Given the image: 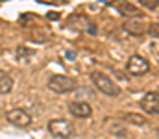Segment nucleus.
I'll use <instances>...</instances> for the list:
<instances>
[{"label": "nucleus", "instance_id": "nucleus-1", "mask_svg": "<svg viewBox=\"0 0 159 139\" xmlns=\"http://www.w3.org/2000/svg\"><path fill=\"white\" fill-rule=\"evenodd\" d=\"M48 89L57 95H65V93H72L78 87V82L72 78V76H65V74H54L50 80H48Z\"/></svg>", "mask_w": 159, "mask_h": 139}, {"label": "nucleus", "instance_id": "nucleus-2", "mask_svg": "<svg viewBox=\"0 0 159 139\" xmlns=\"http://www.w3.org/2000/svg\"><path fill=\"white\" fill-rule=\"evenodd\" d=\"M91 80H93V84H94V87H96L98 91L104 93V95H107V96H119L120 95V87L109 78V76H106L104 72L94 71V72L91 74Z\"/></svg>", "mask_w": 159, "mask_h": 139}, {"label": "nucleus", "instance_id": "nucleus-3", "mask_svg": "<svg viewBox=\"0 0 159 139\" xmlns=\"http://www.w3.org/2000/svg\"><path fill=\"white\" fill-rule=\"evenodd\" d=\"M48 132L57 139H70L74 136V124L67 119H52L48 121Z\"/></svg>", "mask_w": 159, "mask_h": 139}, {"label": "nucleus", "instance_id": "nucleus-4", "mask_svg": "<svg viewBox=\"0 0 159 139\" xmlns=\"http://www.w3.org/2000/svg\"><path fill=\"white\" fill-rule=\"evenodd\" d=\"M126 71L131 76H143V74H146L150 71V61L146 58L139 56V54H133L126 61Z\"/></svg>", "mask_w": 159, "mask_h": 139}, {"label": "nucleus", "instance_id": "nucleus-5", "mask_svg": "<svg viewBox=\"0 0 159 139\" xmlns=\"http://www.w3.org/2000/svg\"><path fill=\"white\" fill-rule=\"evenodd\" d=\"M6 119H7V121H9L11 124L19 126V128H28V126L32 124V115H30L28 111L20 109V108L9 109V111L6 113Z\"/></svg>", "mask_w": 159, "mask_h": 139}, {"label": "nucleus", "instance_id": "nucleus-6", "mask_svg": "<svg viewBox=\"0 0 159 139\" xmlns=\"http://www.w3.org/2000/svg\"><path fill=\"white\" fill-rule=\"evenodd\" d=\"M141 108H143V111H146L150 115H157L159 113V91L144 93L143 98H141Z\"/></svg>", "mask_w": 159, "mask_h": 139}, {"label": "nucleus", "instance_id": "nucleus-7", "mask_svg": "<svg viewBox=\"0 0 159 139\" xmlns=\"http://www.w3.org/2000/svg\"><path fill=\"white\" fill-rule=\"evenodd\" d=\"M69 111H70V115L80 117V119H87V117H91V113H93L91 106H89L87 102H80V100L69 104Z\"/></svg>", "mask_w": 159, "mask_h": 139}, {"label": "nucleus", "instance_id": "nucleus-8", "mask_svg": "<svg viewBox=\"0 0 159 139\" xmlns=\"http://www.w3.org/2000/svg\"><path fill=\"white\" fill-rule=\"evenodd\" d=\"M117 9H119L124 17H129V19H139V17H143V15H141V9H139L137 6L129 4V2H120L119 6H117Z\"/></svg>", "mask_w": 159, "mask_h": 139}, {"label": "nucleus", "instance_id": "nucleus-9", "mask_svg": "<svg viewBox=\"0 0 159 139\" xmlns=\"http://www.w3.org/2000/svg\"><path fill=\"white\" fill-rule=\"evenodd\" d=\"M11 89H13V78L0 69V95H7L11 93Z\"/></svg>", "mask_w": 159, "mask_h": 139}, {"label": "nucleus", "instance_id": "nucleus-10", "mask_svg": "<svg viewBox=\"0 0 159 139\" xmlns=\"http://www.w3.org/2000/svg\"><path fill=\"white\" fill-rule=\"evenodd\" d=\"M32 54H34V52H32L30 48H26V46H17V59H19L20 63H28Z\"/></svg>", "mask_w": 159, "mask_h": 139}, {"label": "nucleus", "instance_id": "nucleus-11", "mask_svg": "<svg viewBox=\"0 0 159 139\" xmlns=\"http://www.w3.org/2000/svg\"><path fill=\"white\" fill-rule=\"evenodd\" d=\"M124 119H126L128 123L135 124V126H144V124H146V119H144L143 115H137V113H126Z\"/></svg>", "mask_w": 159, "mask_h": 139}, {"label": "nucleus", "instance_id": "nucleus-12", "mask_svg": "<svg viewBox=\"0 0 159 139\" xmlns=\"http://www.w3.org/2000/svg\"><path fill=\"white\" fill-rule=\"evenodd\" d=\"M126 28H128V30H131V34H143V32H144L143 22H141V24H133V22H129Z\"/></svg>", "mask_w": 159, "mask_h": 139}, {"label": "nucleus", "instance_id": "nucleus-13", "mask_svg": "<svg viewBox=\"0 0 159 139\" xmlns=\"http://www.w3.org/2000/svg\"><path fill=\"white\" fill-rule=\"evenodd\" d=\"M141 6L148 7V9H159V2H156V0H141Z\"/></svg>", "mask_w": 159, "mask_h": 139}, {"label": "nucleus", "instance_id": "nucleus-14", "mask_svg": "<svg viewBox=\"0 0 159 139\" xmlns=\"http://www.w3.org/2000/svg\"><path fill=\"white\" fill-rule=\"evenodd\" d=\"M148 32H150L154 37H159V24H150V26H148Z\"/></svg>", "mask_w": 159, "mask_h": 139}]
</instances>
